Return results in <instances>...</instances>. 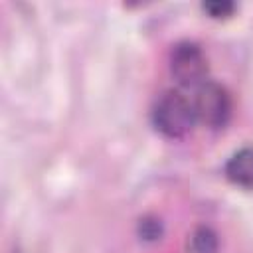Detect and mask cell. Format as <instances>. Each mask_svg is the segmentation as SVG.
Segmentation results:
<instances>
[{
  "instance_id": "obj_3",
  "label": "cell",
  "mask_w": 253,
  "mask_h": 253,
  "mask_svg": "<svg viewBox=\"0 0 253 253\" xmlns=\"http://www.w3.org/2000/svg\"><path fill=\"white\" fill-rule=\"evenodd\" d=\"M170 71L178 83L186 87H200L206 83L208 59L196 43L182 42L172 49Z\"/></svg>"
},
{
  "instance_id": "obj_4",
  "label": "cell",
  "mask_w": 253,
  "mask_h": 253,
  "mask_svg": "<svg viewBox=\"0 0 253 253\" xmlns=\"http://www.w3.org/2000/svg\"><path fill=\"white\" fill-rule=\"evenodd\" d=\"M227 178L245 190H253V148L237 150L225 164Z\"/></svg>"
},
{
  "instance_id": "obj_1",
  "label": "cell",
  "mask_w": 253,
  "mask_h": 253,
  "mask_svg": "<svg viewBox=\"0 0 253 253\" xmlns=\"http://www.w3.org/2000/svg\"><path fill=\"white\" fill-rule=\"evenodd\" d=\"M198 121L194 103H190L180 91H164L152 105V123L168 138H182Z\"/></svg>"
},
{
  "instance_id": "obj_2",
  "label": "cell",
  "mask_w": 253,
  "mask_h": 253,
  "mask_svg": "<svg viewBox=\"0 0 253 253\" xmlns=\"http://www.w3.org/2000/svg\"><path fill=\"white\" fill-rule=\"evenodd\" d=\"M194 111L198 121H202L210 128H221L231 117V97L221 85L204 83L198 87Z\"/></svg>"
},
{
  "instance_id": "obj_6",
  "label": "cell",
  "mask_w": 253,
  "mask_h": 253,
  "mask_svg": "<svg viewBox=\"0 0 253 253\" xmlns=\"http://www.w3.org/2000/svg\"><path fill=\"white\" fill-rule=\"evenodd\" d=\"M204 10H208L213 18H221V16H227L233 12V4L229 2H211V4H204Z\"/></svg>"
},
{
  "instance_id": "obj_7",
  "label": "cell",
  "mask_w": 253,
  "mask_h": 253,
  "mask_svg": "<svg viewBox=\"0 0 253 253\" xmlns=\"http://www.w3.org/2000/svg\"><path fill=\"white\" fill-rule=\"evenodd\" d=\"M140 231H142V237H148V239H154V237H158V233H160V227H158V223L156 221H142V225H140Z\"/></svg>"
},
{
  "instance_id": "obj_5",
  "label": "cell",
  "mask_w": 253,
  "mask_h": 253,
  "mask_svg": "<svg viewBox=\"0 0 253 253\" xmlns=\"http://www.w3.org/2000/svg\"><path fill=\"white\" fill-rule=\"evenodd\" d=\"M192 249L194 253H215L217 251V237L211 229L200 227L192 235Z\"/></svg>"
}]
</instances>
